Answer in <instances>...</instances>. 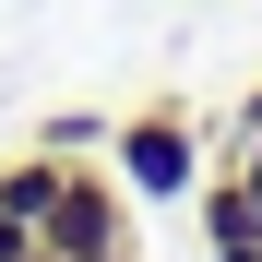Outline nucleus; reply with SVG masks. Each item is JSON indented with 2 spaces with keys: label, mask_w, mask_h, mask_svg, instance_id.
Here are the masks:
<instances>
[{
  "label": "nucleus",
  "mask_w": 262,
  "mask_h": 262,
  "mask_svg": "<svg viewBox=\"0 0 262 262\" xmlns=\"http://www.w3.org/2000/svg\"><path fill=\"white\" fill-rule=\"evenodd\" d=\"M107 167H119V179L143 191V203H191V191H203V119H191L179 96L131 107V119L107 131Z\"/></svg>",
  "instance_id": "f257e3e1"
},
{
  "label": "nucleus",
  "mask_w": 262,
  "mask_h": 262,
  "mask_svg": "<svg viewBox=\"0 0 262 262\" xmlns=\"http://www.w3.org/2000/svg\"><path fill=\"white\" fill-rule=\"evenodd\" d=\"M36 238H48L60 262H131V214H119V167L72 155V179H60V203H48V214H36Z\"/></svg>",
  "instance_id": "f03ea898"
},
{
  "label": "nucleus",
  "mask_w": 262,
  "mask_h": 262,
  "mask_svg": "<svg viewBox=\"0 0 262 262\" xmlns=\"http://www.w3.org/2000/svg\"><path fill=\"white\" fill-rule=\"evenodd\" d=\"M191 214H203V250H238V238H262V203L238 191V167H203Z\"/></svg>",
  "instance_id": "7ed1b4c3"
},
{
  "label": "nucleus",
  "mask_w": 262,
  "mask_h": 262,
  "mask_svg": "<svg viewBox=\"0 0 262 262\" xmlns=\"http://www.w3.org/2000/svg\"><path fill=\"white\" fill-rule=\"evenodd\" d=\"M60 179H72V155H48V143H24V155H0V214H24V227H36V214L60 203Z\"/></svg>",
  "instance_id": "20e7f679"
},
{
  "label": "nucleus",
  "mask_w": 262,
  "mask_h": 262,
  "mask_svg": "<svg viewBox=\"0 0 262 262\" xmlns=\"http://www.w3.org/2000/svg\"><path fill=\"white\" fill-rule=\"evenodd\" d=\"M107 131H119V119H96V107H60V119H36V143H48V155H107Z\"/></svg>",
  "instance_id": "39448f33"
},
{
  "label": "nucleus",
  "mask_w": 262,
  "mask_h": 262,
  "mask_svg": "<svg viewBox=\"0 0 262 262\" xmlns=\"http://www.w3.org/2000/svg\"><path fill=\"white\" fill-rule=\"evenodd\" d=\"M227 167H238V191L262 203V131H238V155H227Z\"/></svg>",
  "instance_id": "423d86ee"
},
{
  "label": "nucleus",
  "mask_w": 262,
  "mask_h": 262,
  "mask_svg": "<svg viewBox=\"0 0 262 262\" xmlns=\"http://www.w3.org/2000/svg\"><path fill=\"white\" fill-rule=\"evenodd\" d=\"M36 250V227H24V214H0V262H24Z\"/></svg>",
  "instance_id": "0eeeda50"
},
{
  "label": "nucleus",
  "mask_w": 262,
  "mask_h": 262,
  "mask_svg": "<svg viewBox=\"0 0 262 262\" xmlns=\"http://www.w3.org/2000/svg\"><path fill=\"white\" fill-rule=\"evenodd\" d=\"M238 131H262V83H250V96H238Z\"/></svg>",
  "instance_id": "6e6552de"
},
{
  "label": "nucleus",
  "mask_w": 262,
  "mask_h": 262,
  "mask_svg": "<svg viewBox=\"0 0 262 262\" xmlns=\"http://www.w3.org/2000/svg\"><path fill=\"white\" fill-rule=\"evenodd\" d=\"M203 262H262V238H238V250H203Z\"/></svg>",
  "instance_id": "1a4fd4ad"
},
{
  "label": "nucleus",
  "mask_w": 262,
  "mask_h": 262,
  "mask_svg": "<svg viewBox=\"0 0 262 262\" xmlns=\"http://www.w3.org/2000/svg\"><path fill=\"white\" fill-rule=\"evenodd\" d=\"M24 262H60V250H48V238H36V250H24Z\"/></svg>",
  "instance_id": "9d476101"
}]
</instances>
